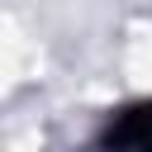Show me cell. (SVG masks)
Segmentation results:
<instances>
[{
  "mask_svg": "<svg viewBox=\"0 0 152 152\" xmlns=\"http://www.w3.org/2000/svg\"><path fill=\"white\" fill-rule=\"evenodd\" d=\"M119 76L133 90H152V28H138L119 48Z\"/></svg>",
  "mask_w": 152,
  "mask_h": 152,
  "instance_id": "cell-1",
  "label": "cell"
}]
</instances>
